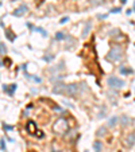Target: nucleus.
Here are the masks:
<instances>
[{
    "label": "nucleus",
    "mask_w": 135,
    "mask_h": 152,
    "mask_svg": "<svg viewBox=\"0 0 135 152\" xmlns=\"http://www.w3.org/2000/svg\"><path fill=\"white\" fill-rule=\"evenodd\" d=\"M0 145H1V151H3V152H7V149H5V144H4V139H1Z\"/></svg>",
    "instance_id": "22"
},
{
    "label": "nucleus",
    "mask_w": 135,
    "mask_h": 152,
    "mask_svg": "<svg viewBox=\"0 0 135 152\" xmlns=\"http://www.w3.org/2000/svg\"><path fill=\"white\" fill-rule=\"evenodd\" d=\"M0 49H1V55H5L7 49H5V45H4V43H0Z\"/></svg>",
    "instance_id": "20"
},
{
    "label": "nucleus",
    "mask_w": 135,
    "mask_h": 152,
    "mask_svg": "<svg viewBox=\"0 0 135 152\" xmlns=\"http://www.w3.org/2000/svg\"><path fill=\"white\" fill-rule=\"evenodd\" d=\"M122 3H123V4H126V3H127V0H122Z\"/></svg>",
    "instance_id": "26"
},
{
    "label": "nucleus",
    "mask_w": 135,
    "mask_h": 152,
    "mask_svg": "<svg viewBox=\"0 0 135 152\" xmlns=\"http://www.w3.org/2000/svg\"><path fill=\"white\" fill-rule=\"evenodd\" d=\"M3 128H4V131H12V129H14L12 125H8V124H5V122H3Z\"/></svg>",
    "instance_id": "18"
},
{
    "label": "nucleus",
    "mask_w": 135,
    "mask_h": 152,
    "mask_svg": "<svg viewBox=\"0 0 135 152\" xmlns=\"http://www.w3.org/2000/svg\"><path fill=\"white\" fill-rule=\"evenodd\" d=\"M53 58H54V55H50V57H46V58H45V61H49V62H50V61H52V59H53Z\"/></svg>",
    "instance_id": "24"
},
{
    "label": "nucleus",
    "mask_w": 135,
    "mask_h": 152,
    "mask_svg": "<svg viewBox=\"0 0 135 152\" xmlns=\"http://www.w3.org/2000/svg\"><path fill=\"white\" fill-rule=\"evenodd\" d=\"M5 35H7V38H8V41H10V42L15 41V36L12 35V32H11L10 30H5Z\"/></svg>",
    "instance_id": "12"
},
{
    "label": "nucleus",
    "mask_w": 135,
    "mask_h": 152,
    "mask_svg": "<svg viewBox=\"0 0 135 152\" xmlns=\"http://www.w3.org/2000/svg\"><path fill=\"white\" fill-rule=\"evenodd\" d=\"M122 57H123V51H122V49H119V47H114V49L108 53L107 59L111 61V62H116V61H119V59H122Z\"/></svg>",
    "instance_id": "1"
},
{
    "label": "nucleus",
    "mask_w": 135,
    "mask_h": 152,
    "mask_svg": "<svg viewBox=\"0 0 135 152\" xmlns=\"http://www.w3.org/2000/svg\"><path fill=\"white\" fill-rule=\"evenodd\" d=\"M34 30H35V31H38V32H41V34H42V35H43V36H47V32H46V31H45V30H43V28H41V27H35Z\"/></svg>",
    "instance_id": "16"
},
{
    "label": "nucleus",
    "mask_w": 135,
    "mask_h": 152,
    "mask_svg": "<svg viewBox=\"0 0 135 152\" xmlns=\"http://www.w3.org/2000/svg\"><path fill=\"white\" fill-rule=\"evenodd\" d=\"M118 124V117L114 116V117H109V120H108V125L109 127H115Z\"/></svg>",
    "instance_id": "10"
},
{
    "label": "nucleus",
    "mask_w": 135,
    "mask_h": 152,
    "mask_svg": "<svg viewBox=\"0 0 135 152\" xmlns=\"http://www.w3.org/2000/svg\"><path fill=\"white\" fill-rule=\"evenodd\" d=\"M27 131L30 132L31 135H34V133H35L36 125H35V122L32 121V120H28V121H27Z\"/></svg>",
    "instance_id": "6"
},
{
    "label": "nucleus",
    "mask_w": 135,
    "mask_h": 152,
    "mask_svg": "<svg viewBox=\"0 0 135 152\" xmlns=\"http://www.w3.org/2000/svg\"><path fill=\"white\" fill-rule=\"evenodd\" d=\"M92 30V23L91 22H87L85 23V26H84V30H83V36L85 38V36H88L89 31Z\"/></svg>",
    "instance_id": "8"
},
{
    "label": "nucleus",
    "mask_w": 135,
    "mask_h": 152,
    "mask_svg": "<svg viewBox=\"0 0 135 152\" xmlns=\"http://www.w3.org/2000/svg\"><path fill=\"white\" fill-rule=\"evenodd\" d=\"M93 149H95V152H101L103 151V144H101V141L96 140V141L93 143Z\"/></svg>",
    "instance_id": "9"
},
{
    "label": "nucleus",
    "mask_w": 135,
    "mask_h": 152,
    "mask_svg": "<svg viewBox=\"0 0 135 152\" xmlns=\"http://www.w3.org/2000/svg\"><path fill=\"white\" fill-rule=\"evenodd\" d=\"M52 152H61V151H52Z\"/></svg>",
    "instance_id": "27"
},
{
    "label": "nucleus",
    "mask_w": 135,
    "mask_h": 152,
    "mask_svg": "<svg viewBox=\"0 0 135 152\" xmlns=\"http://www.w3.org/2000/svg\"><path fill=\"white\" fill-rule=\"evenodd\" d=\"M105 135V128H100L99 131H97V136H104Z\"/></svg>",
    "instance_id": "21"
},
{
    "label": "nucleus",
    "mask_w": 135,
    "mask_h": 152,
    "mask_svg": "<svg viewBox=\"0 0 135 152\" xmlns=\"http://www.w3.org/2000/svg\"><path fill=\"white\" fill-rule=\"evenodd\" d=\"M91 3H92V5H100V4H104L105 0H91Z\"/></svg>",
    "instance_id": "15"
},
{
    "label": "nucleus",
    "mask_w": 135,
    "mask_h": 152,
    "mask_svg": "<svg viewBox=\"0 0 135 152\" xmlns=\"http://www.w3.org/2000/svg\"><path fill=\"white\" fill-rule=\"evenodd\" d=\"M53 91H54L56 94H64V93H66V86H65L64 84H57V85L54 86V89H53Z\"/></svg>",
    "instance_id": "4"
},
{
    "label": "nucleus",
    "mask_w": 135,
    "mask_h": 152,
    "mask_svg": "<svg viewBox=\"0 0 135 152\" xmlns=\"http://www.w3.org/2000/svg\"><path fill=\"white\" fill-rule=\"evenodd\" d=\"M131 122H132V121H131V120H130V118H128L127 116H123V117H122V124H123L124 127H127V125H130Z\"/></svg>",
    "instance_id": "11"
},
{
    "label": "nucleus",
    "mask_w": 135,
    "mask_h": 152,
    "mask_svg": "<svg viewBox=\"0 0 135 152\" xmlns=\"http://www.w3.org/2000/svg\"><path fill=\"white\" fill-rule=\"evenodd\" d=\"M10 88H11V89H10V93H8V94H10V96H12V94H14V91L16 90V88H18V86H16V84H12Z\"/></svg>",
    "instance_id": "17"
},
{
    "label": "nucleus",
    "mask_w": 135,
    "mask_h": 152,
    "mask_svg": "<svg viewBox=\"0 0 135 152\" xmlns=\"http://www.w3.org/2000/svg\"><path fill=\"white\" fill-rule=\"evenodd\" d=\"M24 12H27V5L26 4H22L18 10L14 11V14H12V15H14V16H22Z\"/></svg>",
    "instance_id": "5"
},
{
    "label": "nucleus",
    "mask_w": 135,
    "mask_h": 152,
    "mask_svg": "<svg viewBox=\"0 0 135 152\" xmlns=\"http://www.w3.org/2000/svg\"><path fill=\"white\" fill-rule=\"evenodd\" d=\"M78 90H80V88H78L77 84H70V85H68L66 86V94L68 96H77L78 94Z\"/></svg>",
    "instance_id": "3"
},
{
    "label": "nucleus",
    "mask_w": 135,
    "mask_h": 152,
    "mask_svg": "<svg viewBox=\"0 0 135 152\" xmlns=\"http://www.w3.org/2000/svg\"><path fill=\"white\" fill-rule=\"evenodd\" d=\"M120 11H122V8H120V7H115V8H112L109 12H111V14H119Z\"/></svg>",
    "instance_id": "19"
},
{
    "label": "nucleus",
    "mask_w": 135,
    "mask_h": 152,
    "mask_svg": "<svg viewBox=\"0 0 135 152\" xmlns=\"http://www.w3.org/2000/svg\"><path fill=\"white\" fill-rule=\"evenodd\" d=\"M97 18H99V19H105V18H107V15H99Z\"/></svg>",
    "instance_id": "25"
},
{
    "label": "nucleus",
    "mask_w": 135,
    "mask_h": 152,
    "mask_svg": "<svg viewBox=\"0 0 135 152\" xmlns=\"http://www.w3.org/2000/svg\"><path fill=\"white\" fill-rule=\"evenodd\" d=\"M68 20H69V18H68V16H65V18H62V19L60 20V24H65Z\"/></svg>",
    "instance_id": "23"
},
{
    "label": "nucleus",
    "mask_w": 135,
    "mask_h": 152,
    "mask_svg": "<svg viewBox=\"0 0 135 152\" xmlns=\"http://www.w3.org/2000/svg\"><path fill=\"white\" fill-rule=\"evenodd\" d=\"M126 144H127V147H132L135 144V133H130L127 139H126Z\"/></svg>",
    "instance_id": "7"
},
{
    "label": "nucleus",
    "mask_w": 135,
    "mask_h": 152,
    "mask_svg": "<svg viewBox=\"0 0 135 152\" xmlns=\"http://www.w3.org/2000/svg\"><path fill=\"white\" fill-rule=\"evenodd\" d=\"M64 38H65V34H64L62 31H60V32L56 34V39H57V41H62Z\"/></svg>",
    "instance_id": "14"
},
{
    "label": "nucleus",
    "mask_w": 135,
    "mask_h": 152,
    "mask_svg": "<svg viewBox=\"0 0 135 152\" xmlns=\"http://www.w3.org/2000/svg\"><path fill=\"white\" fill-rule=\"evenodd\" d=\"M107 84L111 88H115V89H120V88L124 86V81H122L118 77H109L108 80H107Z\"/></svg>",
    "instance_id": "2"
},
{
    "label": "nucleus",
    "mask_w": 135,
    "mask_h": 152,
    "mask_svg": "<svg viewBox=\"0 0 135 152\" xmlns=\"http://www.w3.org/2000/svg\"><path fill=\"white\" fill-rule=\"evenodd\" d=\"M134 11H135V3H134Z\"/></svg>",
    "instance_id": "28"
},
{
    "label": "nucleus",
    "mask_w": 135,
    "mask_h": 152,
    "mask_svg": "<svg viewBox=\"0 0 135 152\" xmlns=\"http://www.w3.org/2000/svg\"><path fill=\"white\" fill-rule=\"evenodd\" d=\"M120 73H122V74H131V73H132V70H131V69H127V67H123V66H122V67H120Z\"/></svg>",
    "instance_id": "13"
}]
</instances>
